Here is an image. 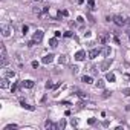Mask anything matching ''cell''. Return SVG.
Instances as JSON below:
<instances>
[{
	"label": "cell",
	"instance_id": "1",
	"mask_svg": "<svg viewBox=\"0 0 130 130\" xmlns=\"http://www.w3.org/2000/svg\"><path fill=\"white\" fill-rule=\"evenodd\" d=\"M112 20L115 21L116 26H126V19H124V17H121V15H115Z\"/></svg>",
	"mask_w": 130,
	"mask_h": 130
},
{
	"label": "cell",
	"instance_id": "2",
	"mask_svg": "<svg viewBox=\"0 0 130 130\" xmlns=\"http://www.w3.org/2000/svg\"><path fill=\"white\" fill-rule=\"evenodd\" d=\"M11 32H12V28H11L9 25H2V34H3V37H9Z\"/></svg>",
	"mask_w": 130,
	"mask_h": 130
},
{
	"label": "cell",
	"instance_id": "3",
	"mask_svg": "<svg viewBox=\"0 0 130 130\" xmlns=\"http://www.w3.org/2000/svg\"><path fill=\"white\" fill-rule=\"evenodd\" d=\"M0 52H2V67H5V66H6V58H8V55H6V49H5L3 44L0 46Z\"/></svg>",
	"mask_w": 130,
	"mask_h": 130
},
{
	"label": "cell",
	"instance_id": "4",
	"mask_svg": "<svg viewBox=\"0 0 130 130\" xmlns=\"http://www.w3.org/2000/svg\"><path fill=\"white\" fill-rule=\"evenodd\" d=\"M41 38H43V31L41 29H37L35 32H34V37H32V40L38 43V41H41Z\"/></svg>",
	"mask_w": 130,
	"mask_h": 130
},
{
	"label": "cell",
	"instance_id": "5",
	"mask_svg": "<svg viewBox=\"0 0 130 130\" xmlns=\"http://www.w3.org/2000/svg\"><path fill=\"white\" fill-rule=\"evenodd\" d=\"M98 40H100L101 44H106L107 41L110 40V34H101V35L98 37Z\"/></svg>",
	"mask_w": 130,
	"mask_h": 130
},
{
	"label": "cell",
	"instance_id": "6",
	"mask_svg": "<svg viewBox=\"0 0 130 130\" xmlns=\"http://www.w3.org/2000/svg\"><path fill=\"white\" fill-rule=\"evenodd\" d=\"M100 54H101V50H100V49H97V48H95V49H90V52H89V58H90V60H93V58H97Z\"/></svg>",
	"mask_w": 130,
	"mask_h": 130
},
{
	"label": "cell",
	"instance_id": "7",
	"mask_svg": "<svg viewBox=\"0 0 130 130\" xmlns=\"http://www.w3.org/2000/svg\"><path fill=\"white\" fill-rule=\"evenodd\" d=\"M52 61H54V55L49 54V55H44V57H43L41 63H43V64H49V63H52Z\"/></svg>",
	"mask_w": 130,
	"mask_h": 130
},
{
	"label": "cell",
	"instance_id": "8",
	"mask_svg": "<svg viewBox=\"0 0 130 130\" xmlns=\"http://www.w3.org/2000/svg\"><path fill=\"white\" fill-rule=\"evenodd\" d=\"M84 58H86V52H84V50H78V52L75 54V60L77 61H83Z\"/></svg>",
	"mask_w": 130,
	"mask_h": 130
},
{
	"label": "cell",
	"instance_id": "9",
	"mask_svg": "<svg viewBox=\"0 0 130 130\" xmlns=\"http://www.w3.org/2000/svg\"><path fill=\"white\" fill-rule=\"evenodd\" d=\"M0 87H2V89H6V87H9V81H8V77H3L2 80H0Z\"/></svg>",
	"mask_w": 130,
	"mask_h": 130
},
{
	"label": "cell",
	"instance_id": "10",
	"mask_svg": "<svg viewBox=\"0 0 130 130\" xmlns=\"http://www.w3.org/2000/svg\"><path fill=\"white\" fill-rule=\"evenodd\" d=\"M21 86H23L25 89H32L34 87V81L32 80H25L23 83H21Z\"/></svg>",
	"mask_w": 130,
	"mask_h": 130
},
{
	"label": "cell",
	"instance_id": "11",
	"mask_svg": "<svg viewBox=\"0 0 130 130\" xmlns=\"http://www.w3.org/2000/svg\"><path fill=\"white\" fill-rule=\"evenodd\" d=\"M110 64H112V60H110V58H107L104 63L101 64V70H107V69L110 67Z\"/></svg>",
	"mask_w": 130,
	"mask_h": 130
},
{
	"label": "cell",
	"instance_id": "12",
	"mask_svg": "<svg viewBox=\"0 0 130 130\" xmlns=\"http://www.w3.org/2000/svg\"><path fill=\"white\" fill-rule=\"evenodd\" d=\"M44 127H46V129H54V130H55V129H58L57 124H54L52 121H49V120H48L46 122H44Z\"/></svg>",
	"mask_w": 130,
	"mask_h": 130
},
{
	"label": "cell",
	"instance_id": "13",
	"mask_svg": "<svg viewBox=\"0 0 130 130\" xmlns=\"http://www.w3.org/2000/svg\"><path fill=\"white\" fill-rule=\"evenodd\" d=\"M101 54H103L104 57H110V54H112V49H110L109 46H106L103 50H101Z\"/></svg>",
	"mask_w": 130,
	"mask_h": 130
},
{
	"label": "cell",
	"instance_id": "14",
	"mask_svg": "<svg viewBox=\"0 0 130 130\" xmlns=\"http://www.w3.org/2000/svg\"><path fill=\"white\" fill-rule=\"evenodd\" d=\"M106 80H107V81H110V83H113V81H115V73L109 72V73L106 75Z\"/></svg>",
	"mask_w": 130,
	"mask_h": 130
},
{
	"label": "cell",
	"instance_id": "15",
	"mask_svg": "<svg viewBox=\"0 0 130 130\" xmlns=\"http://www.w3.org/2000/svg\"><path fill=\"white\" fill-rule=\"evenodd\" d=\"M83 81L86 83V84H92V83H93L92 77H89V75H84V77H83Z\"/></svg>",
	"mask_w": 130,
	"mask_h": 130
},
{
	"label": "cell",
	"instance_id": "16",
	"mask_svg": "<svg viewBox=\"0 0 130 130\" xmlns=\"http://www.w3.org/2000/svg\"><path fill=\"white\" fill-rule=\"evenodd\" d=\"M5 77H8V78H14V77H15V72H14V70H5Z\"/></svg>",
	"mask_w": 130,
	"mask_h": 130
},
{
	"label": "cell",
	"instance_id": "17",
	"mask_svg": "<svg viewBox=\"0 0 130 130\" xmlns=\"http://www.w3.org/2000/svg\"><path fill=\"white\" fill-rule=\"evenodd\" d=\"M49 44H50L52 48H57V44H58V41H57V37H55V38H50V40H49Z\"/></svg>",
	"mask_w": 130,
	"mask_h": 130
},
{
	"label": "cell",
	"instance_id": "18",
	"mask_svg": "<svg viewBox=\"0 0 130 130\" xmlns=\"http://www.w3.org/2000/svg\"><path fill=\"white\" fill-rule=\"evenodd\" d=\"M60 63H63V64H67V63H69V58H67L66 55H61V57H60Z\"/></svg>",
	"mask_w": 130,
	"mask_h": 130
},
{
	"label": "cell",
	"instance_id": "19",
	"mask_svg": "<svg viewBox=\"0 0 130 130\" xmlns=\"http://www.w3.org/2000/svg\"><path fill=\"white\" fill-rule=\"evenodd\" d=\"M21 107H25V109H28V110H34V107L29 106V104H26L25 101H21Z\"/></svg>",
	"mask_w": 130,
	"mask_h": 130
},
{
	"label": "cell",
	"instance_id": "20",
	"mask_svg": "<svg viewBox=\"0 0 130 130\" xmlns=\"http://www.w3.org/2000/svg\"><path fill=\"white\" fill-rule=\"evenodd\" d=\"M46 87H48V89H52V87H55V83H54L52 80H49V81L46 83Z\"/></svg>",
	"mask_w": 130,
	"mask_h": 130
},
{
	"label": "cell",
	"instance_id": "21",
	"mask_svg": "<svg viewBox=\"0 0 130 130\" xmlns=\"http://www.w3.org/2000/svg\"><path fill=\"white\" fill-rule=\"evenodd\" d=\"M67 15H69V12H67L66 9H63V11H60V12H58V17H67Z\"/></svg>",
	"mask_w": 130,
	"mask_h": 130
},
{
	"label": "cell",
	"instance_id": "22",
	"mask_svg": "<svg viewBox=\"0 0 130 130\" xmlns=\"http://www.w3.org/2000/svg\"><path fill=\"white\" fill-rule=\"evenodd\" d=\"M97 87L103 89V87H104V81H103V80H98V81H97Z\"/></svg>",
	"mask_w": 130,
	"mask_h": 130
},
{
	"label": "cell",
	"instance_id": "23",
	"mask_svg": "<svg viewBox=\"0 0 130 130\" xmlns=\"http://www.w3.org/2000/svg\"><path fill=\"white\" fill-rule=\"evenodd\" d=\"M12 129H17V126H15V124H8V126L5 127V130H12Z\"/></svg>",
	"mask_w": 130,
	"mask_h": 130
},
{
	"label": "cell",
	"instance_id": "24",
	"mask_svg": "<svg viewBox=\"0 0 130 130\" xmlns=\"http://www.w3.org/2000/svg\"><path fill=\"white\" fill-rule=\"evenodd\" d=\"M70 124H72L73 127H77V126H78V120H75V118H72V120H70Z\"/></svg>",
	"mask_w": 130,
	"mask_h": 130
},
{
	"label": "cell",
	"instance_id": "25",
	"mask_svg": "<svg viewBox=\"0 0 130 130\" xmlns=\"http://www.w3.org/2000/svg\"><path fill=\"white\" fill-rule=\"evenodd\" d=\"M58 127H60V129H64V127H66V121H64V120H61L60 124H58Z\"/></svg>",
	"mask_w": 130,
	"mask_h": 130
},
{
	"label": "cell",
	"instance_id": "26",
	"mask_svg": "<svg viewBox=\"0 0 130 130\" xmlns=\"http://www.w3.org/2000/svg\"><path fill=\"white\" fill-rule=\"evenodd\" d=\"M17 89H19V86H17V84H12V86H11V92H17Z\"/></svg>",
	"mask_w": 130,
	"mask_h": 130
},
{
	"label": "cell",
	"instance_id": "27",
	"mask_svg": "<svg viewBox=\"0 0 130 130\" xmlns=\"http://www.w3.org/2000/svg\"><path fill=\"white\" fill-rule=\"evenodd\" d=\"M87 3H89V6H90V8H93V6H95V0H87Z\"/></svg>",
	"mask_w": 130,
	"mask_h": 130
},
{
	"label": "cell",
	"instance_id": "28",
	"mask_svg": "<svg viewBox=\"0 0 130 130\" xmlns=\"http://www.w3.org/2000/svg\"><path fill=\"white\" fill-rule=\"evenodd\" d=\"M21 32H23V35H26V32H28V26H26V25L21 28Z\"/></svg>",
	"mask_w": 130,
	"mask_h": 130
},
{
	"label": "cell",
	"instance_id": "29",
	"mask_svg": "<svg viewBox=\"0 0 130 130\" xmlns=\"http://www.w3.org/2000/svg\"><path fill=\"white\" fill-rule=\"evenodd\" d=\"M77 95H78L80 98H86V93H83V92H77Z\"/></svg>",
	"mask_w": 130,
	"mask_h": 130
},
{
	"label": "cell",
	"instance_id": "30",
	"mask_svg": "<svg viewBox=\"0 0 130 130\" xmlns=\"http://www.w3.org/2000/svg\"><path fill=\"white\" fill-rule=\"evenodd\" d=\"M124 95H126V97H129V95H130V90H129V89H124Z\"/></svg>",
	"mask_w": 130,
	"mask_h": 130
},
{
	"label": "cell",
	"instance_id": "31",
	"mask_svg": "<svg viewBox=\"0 0 130 130\" xmlns=\"http://www.w3.org/2000/svg\"><path fill=\"white\" fill-rule=\"evenodd\" d=\"M64 37H72V32H70V31H67V32H64Z\"/></svg>",
	"mask_w": 130,
	"mask_h": 130
},
{
	"label": "cell",
	"instance_id": "32",
	"mask_svg": "<svg viewBox=\"0 0 130 130\" xmlns=\"http://www.w3.org/2000/svg\"><path fill=\"white\" fill-rule=\"evenodd\" d=\"M38 64H40L38 61H32V67H38Z\"/></svg>",
	"mask_w": 130,
	"mask_h": 130
},
{
	"label": "cell",
	"instance_id": "33",
	"mask_svg": "<svg viewBox=\"0 0 130 130\" xmlns=\"http://www.w3.org/2000/svg\"><path fill=\"white\" fill-rule=\"evenodd\" d=\"M72 72H73V73H77V72H78V67H77V66H73V67H72Z\"/></svg>",
	"mask_w": 130,
	"mask_h": 130
},
{
	"label": "cell",
	"instance_id": "34",
	"mask_svg": "<svg viewBox=\"0 0 130 130\" xmlns=\"http://www.w3.org/2000/svg\"><path fill=\"white\" fill-rule=\"evenodd\" d=\"M55 37H57V38L61 37V32H60V31H55Z\"/></svg>",
	"mask_w": 130,
	"mask_h": 130
},
{
	"label": "cell",
	"instance_id": "35",
	"mask_svg": "<svg viewBox=\"0 0 130 130\" xmlns=\"http://www.w3.org/2000/svg\"><path fill=\"white\" fill-rule=\"evenodd\" d=\"M109 95H110V92H107V90H106V92L103 93V97H104V98H107V97H109Z\"/></svg>",
	"mask_w": 130,
	"mask_h": 130
},
{
	"label": "cell",
	"instance_id": "36",
	"mask_svg": "<svg viewBox=\"0 0 130 130\" xmlns=\"http://www.w3.org/2000/svg\"><path fill=\"white\" fill-rule=\"evenodd\" d=\"M126 25H129V26H130V19H126Z\"/></svg>",
	"mask_w": 130,
	"mask_h": 130
},
{
	"label": "cell",
	"instance_id": "37",
	"mask_svg": "<svg viewBox=\"0 0 130 130\" xmlns=\"http://www.w3.org/2000/svg\"><path fill=\"white\" fill-rule=\"evenodd\" d=\"M129 37H130V31H129Z\"/></svg>",
	"mask_w": 130,
	"mask_h": 130
}]
</instances>
